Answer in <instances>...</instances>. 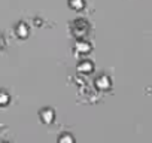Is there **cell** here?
I'll use <instances>...</instances> for the list:
<instances>
[{"mask_svg": "<svg viewBox=\"0 0 152 143\" xmlns=\"http://www.w3.org/2000/svg\"><path fill=\"white\" fill-rule=\"evenodd\" d=\"M17 33H18V36H20V37H27V34H28L27 26H26V24H20V26H18V28H17Z\"/></svg>", "mask_w": 152, "mask_h": 143, "instance_id": "cell-1", "label": "cell"}, {"mask_svg": "<svg viewBox=\"0 0 152 143\" xmlns=\"http://www.w3.org/2000/svg\"><path fill=\"white\" fill-rule=\"evenodd\" d=\"M70 6L75 9H81L84 8V0H70Z\"/></svg>", "mask_w": 152, "mask_h": 143, "instance_id": "cell-2", "label": "cell"}, {"mask_svg": "<svg viewBox=\"0 0 152 143\" xmlns=\"http://www.w3.org/2000/svg\"><path fill=\"white\" fill-rule=\"evenodd\" d=\"M78 51L79 52H88L90 51V43H78Z\"/></svg>", "mask_w": 152, "mask_h": 143, "instance_id": "cell-3", "label": "cell"}, {"mask_svg": "<svg viewBox=\"0 0 152 143\" xmlns=\"http://www.w3.org/2000/svg\"><path fill=\"white\" fill-rule=\"evenodd\" d=\"M3 45H5V42H3V39H2V37H0V49L3 48Z\"/></svg>", "mask_w": 152, "mask_h": 143, "instance_id": "cell-4", "label": "cell"}]
</instances>
